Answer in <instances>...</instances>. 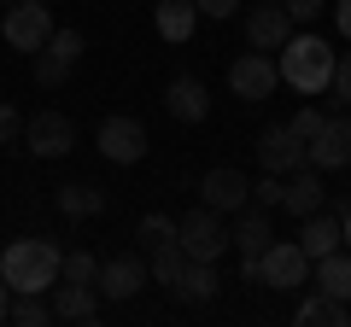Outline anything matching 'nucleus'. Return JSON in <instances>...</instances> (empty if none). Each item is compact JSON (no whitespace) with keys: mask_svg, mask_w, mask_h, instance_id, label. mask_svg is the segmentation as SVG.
Segmentation results:
<instances>
[{"mask_svg":"<svg viewBox=\"0 0 351 327\" xmlns=\"http://www.w3.org/2000/svg\"><path fill=\"white\" fill-rule=\"evenodd\" d=\"M135 239H141V252H152V246H164V239H176V222L170 216H141V228H135Z\"/></svg>","mask_w":351,"mask_h":327,"instance_id":"bb28decb","label":"nucleus"},{"mask_svg":"<svg viewBox=\"0 0 351 327\" xmlns=\"http://www.w3.org/2000/svg\"><path fill=\"white\" fill-rule=\"evenodd\" d=\"M94 146H100V158H112V164H141V158H147V123L117 112V117H106V123H100Z\"/></svg>","mask_w":351,"mask_h":327,"instance_id":"6e6552de","label":"nucleus"},{"mask_svg":"<svg viewBox=\"0 0 351 327\" xmlns=\"http://www.w3.org/2000/svg\"><path fill=\"white\" fill-rule=\"evenodd\" d=\"M258 275L269 292H299L311 280V257H304L299 239H269V252L258 257Z\"/></svg>","mask_w":351,"mask_h":327,"instance_id":"20e7f679","label":"nucleus"},{"mask_svg":"<svg viewBox=\"0 0 351 327\" xmlns=\"http://www.w3.org/2000/svg\"><path fill=\"white\" fill-rule=\"evenodd\" d=\"M304 152H311V164L322 170V176H328V170H346V164H351V117H328Z\"/></svg>","mask_w":351,"mask_h":327,"instance_id":"4468645a","label":"nucleus"},{"mask_svg":"<svg viewBox=\"0 0 351 327\" xmlns=\"http://www.w3.org/2000/svg\"><path fill=\"white\" fill-rule=\"evenodd\" d=\"M281 193H287V176H269L263 170V181H252V205L258 211H281Z\"/></svg>","mask_w":351,"mask_h":327,"instance_id":"c85d7f7f","label":"nucleus"},{"mask_svg":"<svg viewBox=\"0 0 351 327\" xmlns=\"http://www.w3.org/2000/svg\"><path fill=\"white\" fill-rule=\"evenodd\" d=\"M199 6V18H234L240 12V0H193Z\"/></svg>","mask_w":351,"mask_h":327,"instance_id":"72a5a7b5","label":"nucleus"},{"mask_svg":"<svg viewBox=\"0 0 351 327\" xmlns=\"http://www.w3.org/2000/svg\"><path fill=\"white\" fill-rule=\"evenodd\" d=\"M12 140H24V112L0 100V146H12Z\"/></svg>","mask_w":351,"mask_h":327,"instance_id":"c756f323","label":"nucleus"},{"mask_svg":"<svg viewBox=\"0 0 351 327\" xmlns=\"http://www.w3.org/2000/svg\"><path fill=\"white\" fill-rule=\"evenodd\" d=\"M82 53H88L82 29H53L47 47L36 53V82H41V88H64V82H71V70L82 64Z\"/></svg>","mask_w":351,"mask_h":327,"instance_id":"423d86ee","label":"nucleus"},{"mask_svg":"<svg viewBox=\"0 0 351 327\" xmlns=\"http://www.w3.org/2000/svg\"><path fill=\"white\" fill-rule=\"evenodd\" d=\"M328 205V187H322V170H316V164H304V170H293L287 176V193H281V211H293L304 222V216L311 211H322Z\"/></svg>","mask_w":351,"mask_h":327,"instance_id":"dca6fc26","label":"nucleus"},{"mask_svg":"<svg viewBox=\"0 0 351 327\" xmlns=\"http://www.w3.org/2000/svg\"><path fill=\"white\" fill-rule=\"evenodd\" d=\"M316 292L351 304V252H346V246H339V252H328V257H316Z\"/></svg>","mask_w":351,"mask_h":327,"instance_id":"412c9836","label":"nucleus"},{"mask_svg":"<svg viewBox=\"0 0 351 327\" xmlns=\"http://www.w3.org/2000/svg\"><path fill=\"white\" fill-rule=\"evenodd\" d=\"M59 280H100V257L94 252H64V269H59Z\"/></svg>","mask_w":351,"mask_h":327,"instance_id":"cd10ccee","label":"nucleus"},{"mask_svg":"<svg viewBox=\"0 0 351 327\" xmlns=\"http://www.w3.org/2000/svg\"><path fill=\"white\" fill-rule=\"evenodd\" d=\"M164 105H170L176 123H205L211 117V94H205L199 76H176L170 88H164Z\"/></svg>","mask_w":351,"mask_h":327,"instance_id":"f3484780","label":"nucleus"},{"mask_svg":"<svg viewBox=\"0 0 351 327\" xmlns=\"http://www.w3.org/2000/svg\"><path fill=\"white\" fill-rule=\"evenodd\" d=\"M281 6H287V18H293V29H299V24H316V12H322L328 0H281Z\"/></svg>","mask_w":351,"mask_h":327,"instance_id":"473e14b6","label":"nucleus"},{"mask_svg":"<svg viewBox=\"0 0 351 327\" xmlns=\"http://www.w3.org/2000/svg\"><path fill=\"white\" fill-rule=\"evenodd\" d=\"M328 94H334V100L351 112V53H339V64H334V88H328Z\"/></svg>","mask_w":351,"mask_h":327,"instance_id":"7c9ffc66","label":"nucleus"},{"mask_svg":"<svg viewBox=\"0 0 351 327\" xmlns=\"http://www.w3.org/2000/svg\"><path fill=\"white\" fill-rule=\"evenodd\" d=\"M0 6H12V0H0Z\"/></svg>","mask_w":351,"mask_h":327,"instance_id":"4c0bfd02","label":"nucleus"},{"mask_svg":"<svg viewBox=\"0 0 351 327\" xmlns=\"http://www.w3.org/2000/svg\"><path fill=\"white\" fill-rule=\"evenodd\" d=\"M276 64H281V82H287L293 94L316 100V94L334 88V64H339V53L328 47L322 36H287V47L276 53Z\"/></svg>","mask_w":351,"mask_h":327,"instance_id":"f257e3e1","label":"nucleus"},{"mask_svg":"<svg viewBox=\"0 0 351 327\" xmlns=\"http://www.w3.org/2000/svg\"><path fill=\"white\" fill-rule=\"evenodd\" d=\"M6 292H12V287H6V275H0V322H6V310H12V298H6Z\"/></svg>","mask_w":351,"mask_h":327,"instance_id":"e433bc0d","label":"nucleus"},{"mask_svg":"<svg viewBox=\"0 0 351 327\" xmlns=\"http://www.w3.org/2000/svg\"><path fill=\"white\" fill-rule=\"evenodd\" d=\"M199 205L234 216V211H246V205H252V181L240 176L234 164H217V170H205V176H199Z\"/></svg>","mask_w":351,"mask_h":327,"instance_id":"1a4fd4ad","label":"nucleus"},{"mask_svg":"<svg viewBox=\"0 0 351 327\" xmlns=\"http://www.w3.org/2000/svg\"><path fill=\"white\" fill-rule=\"evenodd\" d=\"M53 315L59 322H100V298H94V287L88 280H53Z\"/></svg>","mask_w":351,"mask_h":327,"instance_id":"a211bd4d","label":"nucleus"},{"mask_svg":"<svg viewBox=\"0 0 351 327\" xmlns=\"http://www.w3.org/2000/svg\"><path fill=\"white\" fill-rule=\"evenodd\" d=\"M59 211L71 216V222L100 216L106 211V187H94V181H64V187H59Z\"/></svg>","mask_w":351,"mask_h":327,"instance_id":"5701e85b","label":"nucleus"},{"mask_svg":"<svg viewBox=\"0 0 351 327\" xmlns=\"http://www.w3.org/2000/svg\"><path fill=\"white\" fill-rule=\"evenodd\" d=\"M258 164L269 170V176H293V170L311 164V152H304V140L293 135V123H281V129H263L258 135Z\"/></svg>","mask_w":351,"mask_h":327,"instance_id":"9b49d317","label":"nucleus"},{"mask_svg":"<svg viewBox=\"0 0 351 327\" xmlns=\"http://www.w3.org/2000/svg\"><path fill=\"white\" fill-rule=\"evenodd\" d=\"M147 269L158 287H176L182 280V269H188V252H182V239H164V246H152L147 252Z\"/></svg>","mask_w":351,"mask_h":327,"instance_id":"393cba45","label":"nucleus"},{"mask_svg":"<svg viewBox=\"0 0 351 327\" xmlns=\"http://www.w3.org/2000/svg\"><path fill=\"white\" fill-rule=\"evenodd\" d=\"M299 327H346L351 322V304H339V298H328V292H311V298L299 304V315H293Z\"/></svg>","mask_w":351,"mask_h":327,"instance_id":"b1692460","label":"nucleus"},{"mask_svg":"<svg viewBox=\"0 0 351 327\" xmlns=\"http://www.w3.org/2000/svg\"><path fill=\"white\" fill-rule=\"evenodd\" d=\"M59 269H64V252L53 246V239H41V234L12 239V246L0 252V275H6L12 292H53Z\"/></svg>","mask_w":351,"mask_h":327,"instance_id":"f03ea898","label":"nucleus"},{"mask_svg":"<svg viewBox=\"0 0 351 327\" xmlns=\"http://www.w3.org/2000/svg\"><path fill=\"white\" fill-rule=\"evenodd\" d=\"M176 239H182V252H188V257H205V263H217V257L228 252V228H223V211H211V205L188 211L182 222H176Z\"/></svg>","mask_w":351,"mask_h":327,"instance_id":"39448f33","label":"nucleus"},{"mask_svg":"<svg viewBox=\"0 0 351 327\" xmlns=\"http://www.w3.org/2000/svg\"><path fill=\"white\" fill-rule=\"evenodd\" d=\"M228 88H234V100H246V105H258V100H269V94L281 88V64L269 59V53H240L234 64H228Z\"/></svg>","mask_w":351,"mask_h":327,"instance_id":"0eeeda50","label":"nucleus"},{"mask_svg":"<svg viewBox=\"0 0 351 327\" xmlns=\"http://www.w3.org/2000/svg\"><path fill=\"white\" fill-rule=\"evenodd\" d=\"M334 24H339V36L351 41V0H334Z\"/></svg>","mask_w":351,"mask_h":327,"instance_id":"f704fd0d","label":"nucleus"},{"mask_svg":"<svg viewBox=\"0 0 351 327\" xmlns=\"http://www.w3.org/2000/svg\"><path fill=\"white\" fill-rule=\"evenodd\" d=\"M24 140H29L36 158H64V152L76 146V129H71V117H64V112H36L24 123Z\"/></svg>","mask_w":351,"mask_h":327,"instance_id":"ddd939ff","label":"nucleus"},{"mask_svg":"<svg viewBox=\"0 0 351 327\" xmlns=\"http://www.w3.org/2000/svg\"><path fill=\"white\" fill-rule=\"evenodd\" d=\"M287 36H293V18H287L281 0H263V6H252V12H246V47L281 53V47H287Z\"/></svg>","mask_w":351,"mask_h":327,"instance_id":"f8f14e48","label":"nucleus"},{"mask_svg":"<svg viewBox=\"0 0 351 327\" xmlns=\"http://www.w3.org/2000/svg\"><path fill=\"white\" fill-rule=\"evenodd\" d=\"M53 6H41V0H12L6 6V24H0V36H6V47H18V53H29L36 59L41 47H47V36H53Z\"/></svg>","mask_w":351,"mask_h":327,"instance_id":"7ed1b4c3","label":"nucleus"},{"mask_svg":"<svg viewBox=\"0 0 351 327\" xmlns=\"http://www.w3.org/2000/svg\"><path fill=\"white\" fill-rule=\"evenodd\" d=\"M299 246H304V257H328V252H339L346 239H339V211H311L304 216V228H299Z\"/></svg>","mask_w":351,"mask_h":327,"instance_id":"6ab92c4d","label":"nucleus"},{"mask_svg":"<svg viewBox=\"0 0 351 327\" xmlns=\"http://www.w3.org/2000/svg\"><path fill=\"white\" fill-rule=\"evenodd\" d=\"M152 24H158L164 41L182 47V41H193V29H199V6H193V0H158V6H152Z\"/></svg>","mask_w":351,"mask_h":327,"instance_id":"aec40b11","label":"nucleus"},{"mask_svg":"<svg viewBox=\"0 0 351 327\" xmlns=\"http://www.w3.org/2000/svg\"><path fill=\"white\" fill-rule=\"evenodd\" d=\"M6 322H18V327H47V322H59V315H53V298H47V292H18V304L6 310Z\"/></svg>","mask_w":351,"mask_h":327,"instance_id":"a878e982","label":"nucleus"},{"mask_svg":"<svg viewBox=\"0 0 351 327\" xmlns=\"http://www.w3.org/2000/svg\"><path fill=\"white\" fill-rule=\"evenodd\" d=\"M322 123H328V117H322V112H316V105H304V112H299V117H293V135H299V140H304V146H311V140H316V129H322Z\"/></svg>","mask_w":351,"mask_h":327,"instance_id":"2f4dec72","label":"nucleus"},{"mask_svg":"<svg viewBox=\"0 0 351 327\" xmlns=\"http://www.w3.org/2000/svg\"><path fill=\"white\" fill-rule=\"evenodd\" d=\"M339 239H346V252H351V205L339 211Z\"/></svg>","mask_w":351,"mask_h":327,"instance_id":"c9c22d12","label":"nucleus"},{"mask_svg":"<svg viewBox=\"0 0 351 327\" xmlns=\"http://www.w3.org/2000/svg\"><path fill=\"white\" fill-rule=\"evenodd\" d=\"M170 292L182 304H211L217 298V269L205 263V257H188V269H182V280H176Z\"/></svg>","mask_w":351,"mask_h":327,"instance_id":"4be33fe9","label":"nucleus"},{"mask_svg":"<svg viewBox=\"0 0 351 327\" xmlns=\"http://www.w3.org/2000/svg\"><path fill=\"white\" fill-rule=\"evenodd\" d=\"M269 239H276V228H269V211H234V228H228V246L240 252V263H258L263 252H269Z\"/></svg>","mask_w":351,"mask_h":327,"instance_id":"2eb2a0df","label":"nucleus"},{"mask_svg":"<svg viewBox=\"0 0 351 327\" xmlns=\"http://www.w3.org/2000/svg\"><path fill=\"white\" fill-rule=\"evenodd\" d=\"M152 280V269H147V257H135V252H117V257H106L100 263V280H94V292H106L112 304H129L141 287Z\"/></svg>","mask_w":351,"mask_h":327,"instance_id":"9d476101","label":"nucleus"}]
</instances>
